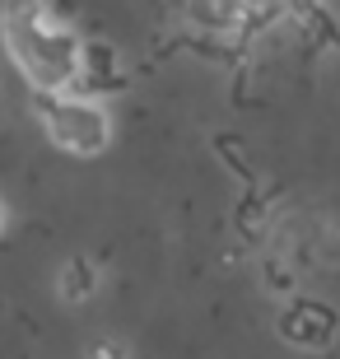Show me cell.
Returning <instances> with one entry per match:
<instances>
[{
    "mask_svg": "<svg viewBox=\"0 0 340 359\" xmlns=\"http://www.w3.org/2000/svg\"><path fill=\"white\" fill-rule=\"evenodd\" d=\"M0 38L10 47L14 66L24 70V80L38 93H66L79 80L84 42L75 38V28L47 10V0H5Z\"/></svg>",
    "mask_w": 340,
    "mask_h": 359,
    "instance_id": "6da1fadb",
    "label": "cell"
},
{
    "mask_svg": "<svg viewBox=\"0 0 340 359\" xmlns=\"http://www.w3.org/2000/svg\"><path fill=\"white\" fill-rule=\"evenodd\" d=\"M47 135L75 159H93L112 145V121L93 98H56L47 103Z\"/></svg>",
    "mask_w": 340,
    "mask_h": 359,
    "instance_id": "7a4b0ae2",
    "label": "cell"
},
{
    "mask_svg": "<svg viewBox=\"0 0 340 359\" xmlns=\"http://www.w3.org/2000/svg\"><path fill=\"white\" fill-rule=\"evenodd\" d=\"M280 332H285V341H294L303 350H322L336 336V313L322 304H294L280 318Z\"/></svg>",
    "mask_w": 340,
    "mask_h": 359,
    "instance_id": "3957f363",
    "label": "cell"
},
{
    "mask_svg": "<svg viewBox=\"0 0 340 359\" xmlns=\"http://www.w3.org/2000/svg\"><path fill=\"white\" fill-rule=\"evenodd\" d=\"M98 290V271H93V262H70L66 271H61V299H89V294Z\"/></svg>",
    "mask_w": 340,
    "mask_h": 359,
    "instance_id": "277c9868",
    "label": "cell"
},
{
    "mask_svg": "<svg viewBox=\"0 0 340 359\" xmlns=\"http://www.w3.org/2000/svg\"><path fill=\"white\" fill-rule=\"evenodd\" d=\"M93 359H126V350L112 346V341H103V346H93Z\"/></svg>",
    "mask_w": 340,
    "mask_h": 359,
    "instance_id": "5b68a950",
    "label": "cell"
},
{
    "mask_svg": "<svg viewBox=\"0 0 340 359\" xmlns=\"http://www.w3.org/2000/svg\"><path fill=\"white\" fill-rule=\"evenodd\" d=\"M0 233H5V201H0Z\"/></svg>",
    "mask_w": 340,
    "mask_h": 359,
    "instance_id": "8992f818",
    "label": "cell"
}]
</instances>
